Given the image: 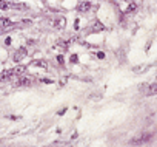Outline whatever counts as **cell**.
Returning <instances> with one entry per match:
<instances>
[{
  "mask_svg": "<svg viewBox=\"0 0 157 147\" xmlns=\"http://www.w3.org/2000/svg\"><path fill=\"white\" fill-rule=\"evenodd\" d=\"M68 47H69L68 40H59V42H55V43L52 45V51L65 53V51H68Z\"/></svg>",
  "mask_w": 157,
  "mask_h": 147,
  "instance_id": "6da1fadb",
  "label": "cell"
},
{
  "mask_svg": "<svg viewBox=\"0 0 157 147\" xmlns=\"http://www.w3.org/2000/svg\"><path fill=\"white\" fill-rule=\"evenodd\" d=\"M51 25L55 30H63L65 26H66V19H65V17H55V19L51 20Z\"/></svg>",
  "mask_w": 157,
  "mask_h": 147,
  "instance_id": "7a4b0ae2",
  "label": "cell"
},
{
  "mask_svg": "<svg viewBox=\"0 0 157 147\" xmlns=\"http://www.w3.org/2000/svg\"><path fill=\"white\" fill-rule=\"evenodd\" d=\"M26 54H28L26 48H23V47H22V48H18V50H17L15 53H14V56H12V60L18 63V62H22V60H23V59L26 57Z\"/></svg>",
  "mask_w": 157,
  "mask_h": 147,
  "instance_id": "3957f363",
  "label": "cell"
},
{
  "mask_svg": "<svg viewBox=\"0 0 157 147\" xmlns=\"http://www.w3.org/2000/svg\"><path fill=\"white\" fill-rule=\"evenodd\" d=\"M18 78H20V79L17 81L15 85H20V87H29V85H32V79H31L29 76L22 75V76H18Z\"/></svg>",
  "mask_w": 157,
  "mask_h": 147,
  "instance_id": "277c9868",
  "label": "cell"
},
{
  "mask_svg": "<svg viewBox=\"0 0 157 147\" xmlns=\"http://www.w3.org/2000/svg\"><path fill=\"white\" fill-rule=\"evenodd\" d=\"M14 76V70L12 68H8V70H3V71H0V81L2 82H6V81H9Z\"/></svg>",
  "mask_w": 157,
  "mask_h": 147,
  "instance_id": "5b68a950",
  "label": "cell"
},
{
  "mask_svg": "<svg viewBox=\"0 0 157 147\" xmlns=\"http://www.w3.org/2000/svg\"><path fill=\"white\" fill-rule=\"evenodd\" d=\"M91 8V2H88V0H83V2H80L79 5H77V11H80V13H85V11H88Z\"/></svg>",
  "mask_w": 157,
  "mask_h": 147,
  "instance_id": "8992f818",
  "label": "cell"
},
{
  "mask_svg": "<svg viewBox=\"0 0 157 147\" xmlns=\"http://www.w3.org/2000/svg\"><path fill=\"white\" fill-rule=\"evenodd\" d=\"M151 68V65H148V63H143V65H139V67H134L133 68V71L136 73V75H142V73H145V71H148Z\"/></svg>",
  "mask_w": 157,
  "mask_h": 147,
  "instance_id": "52a82bcc",
  "label": "cell"
},
{
  "mask_svg": "<svg viewBox=\"0 0 157 147\" xmlns=\"http://www.w3.org/2000/svg\"><path fill=\"white\" fill-rule=\"evenodd\" d=\"M11 8H20L18 5H14V3H8V2H3V0H0V10H11Z\"/></svg>",
  "mask_w": 157,
  "mask_h": 147,
  "instance_id": "ba28073f",
  "label": "cell"
},
{
  "mask_svg": "<svg viewBox=\"0 0 157 147\" xmlns=\"http://www.w3.org/2000/svg\"><path fill=\"white\" fill-rule=\"evenodd\" d=\"M156 95H157V82L156 84H150V87L146 90V96H156Z\"/></svg>",
  "mask_w": 157,
  "mask_h": 147,
  "instance_id": "9c48e42d",
  "label": "cell"
},
{
  "mask_svg": "<svg viewBox=\"0 0 157 147\" xmlns=\"http://www.w3.org/2000/svg\"><path fill=\"white\" fill-rule=\"evenodd\" d=\"M12 70H14V76H22V75H25L26 67H25V65H17V67L12 68Z\"/></svg>",
  "mask_w": 157,
  "mask_h": 147,
  "instance_id": "30bf717a",
  "label": "cell"
},
{
  "mask_svg": "<svg viewBox=\"0 0 157 147\" xmlns=\"http://www.w3.org/2000/svg\"><path fill=\"white\" fill-rule=\"evenodd\" d=\"M106 28H105V25L102 23V22H99V20H96L94 23H92V31H105Z\"/></svg>",
  "mask_w": 157,
  "mask_h": 147,
  "instance_id": "8fae6325",
  "label": "cell"
},
{
  "mask_svg": "<svg viewBox=\"0 0 157 147\" xmlns=\"http://www.w3.org/2000/svg\"><path fill=\"white\" fill-rule=\"evenodd\" d=\"M145 141H150V135H142L140 138H136V139H133V144H139V142H145Z\"/></svg>",
  "mask_w": 157,
  "mask_h": 147,
  "instance_id": "7c38bea8",
  "label": "cell"
},
{
  "mask_svg": "<svg viewBox=\"0 0 157 147\" xmlns=\"http://www.w3.org/2000/svg\"><path fill=\"white\" fill-rule=\"evenodd\" d=\"M32 63H34L35 67H42V68H46V67H48V65H46V62H45V60H34Z\"/></svg>",
  "mask_w": 157,
  "mask_h": 147,
  "instance_id": "4fadbf2b",
  "label": "cell"
},
{
  "mask_svg": "<svg viewBox=\"0 0 157 147\" xmlns=\"http://www.w3.org/2000/svg\"><path fill=\"white\" fill-rule=\"evenodd\" d=\"M136 10H137V3L136 2H131V3H129V6H128V10H126V13H133Z\"/></svg>",
  "mask_w": 157,
  "mask_h": 147,
  "instance_id": "5bb4252c",
  "label": "cell"
},
{
  "mask_svg": "<svg viewBox=\"0 0 157 147\" xmlns=\"http://www.w3.org/2000/svg\"><path fill=\"white\" fill-rule=\"evenodd\" d=\"M148 87H150V84H140V88H139V91H142V93H146Z\"/></svg>",
  "mask_w": 157,
  "mask_h": 147,
  "instance_id": "9a60e30c",
  "label": "cell"
},
{
  "mask_svg": "<svg viewBox=\"0 0 157 147\" xmlns=\"http://www.w3.org/2000/svg\"><path fill=\"white\" fill-rule=\"evenodd\" d=\"M43 84H52V79H42Z\"/></svg>",
  "mask_w": 157,
  "mask_h": 147,
  "instance_id": "2e32d148",
  "label": "cell"
},
{
  "mask_svg": "<svg viewBox=\"0 0 157 147\" xmlns=\"http://www.w3.org/2000/svg\"><path fill=\"white\" fill-rule=\"evenodd\" d=\"M71 62H72V63L77 62V56H76V54H72V56H71Z\"/></svg>",
  "mask_w": 157,
  "mask_h": 147,
  "instance_id": "e0dca14e",
  "label": "cell"
},
{
  "mask_svg": "<svg viewBox=\"0 0 157 147\" xmlns=\"http://www.w3.org/2000/svg\"><path fill=\"white\" fill-rule=\"evenodd\" d=\"M57 60H59V63H65V60H63V56H57Z\"/></svg>",
  "mask_w": 157,
  "mask_h": 147,
  "instance_id": "ac0fdd59",
  "label": "cell"
},
{
  "mask_svg": "<svg viewBox=\"0 0 157 147\" xmlns=\"http://www.w3.org/2000/svg\"><path fill=\"white\" fill-rule=\"evenodd\" d=\"M96 56L100 57V59H103V57H105V54H103V53H96Z\"/></svg>",
  "mask_w": 157,
  "mask_h": 147,
  "instance_id": "d6986e66",
  "label": "cell"
},
{
  "mask_svg": "<svg viewBox=\"0 0 157 147\" xmlns=\"http://www.w3.org/2000/svg\"><path fill=\"white\" fill-rule=\"evenodd\" d=\"M65 112H66V108H62V110H59V113H57V115H63Z\"/></svg>",
  "mask_w": 157,
  "mask_h": 147,
  "instance_id": "ffe728a7",
  "label": "cell"
},
{
  "mask_svg": "<svg viewBox=\"0 0 157 147\" xmlns=\"http://www.w3.org/2000/svg\"><path fill=\"white\" fill-rule=\"evenodd\" d=\"M5 43H6V45H9V43H11V39H9V37H6V40H5Z\"/></svg>",
  "mask_w": 157,
  "mask_h": 147,
  "instance_id": "44dd1931",
  "label": "cell"
}]
</instances>
